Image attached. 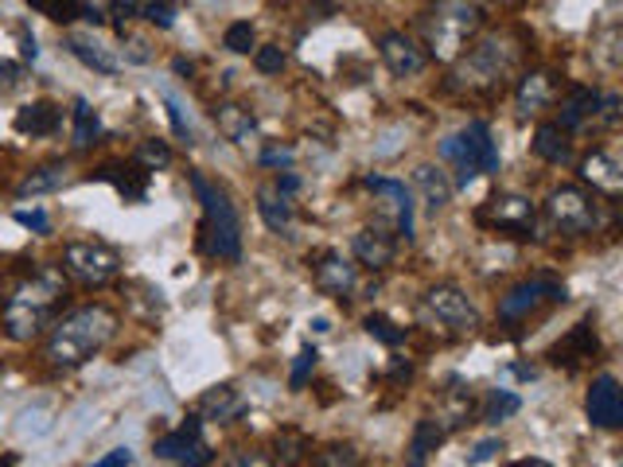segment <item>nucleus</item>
Listing matches in <instances>:
<instances>
[{
    "instance_id": "f257e3e1",
    "label": "nucleus",
    "mask_w": 623,
    "mask_h": 467,
    "mask_svg": "<svg viewBox=\"0 0 623 467\" xmlns=\"http://www.w3.org/2000/svg\"><path fill=\"white\" fill-rule=\"evenodd\" d=\"M67 301V276L55 265H40L4 296L0 324L12 343H32L55 324V312Z\"/></svg>"
},
{
    "instance_id": "f03ea898",
    "label": "nucleus",
    "mask_w": 623,
    "mask_h": 467,
    "mask_svg": "<svg viewBox=\"0 0 623 467\" xmlns=\"http://www.w3.org/2000/svg\"><path fill=\"white\" fill-rule=\"evenodd\" d=\"M113 335H118V312L106 308V304H83V308L67 312L51 324L43 359L55 370H78L94 355H101Z\"/></svg>"
},
{
    "instance_id": "7ed1b4c3",
    "label": "nucleus",
    "mask_w": 623,
    "mask_h": 467,
    "mask_svg": "<svg viewBox=\"0 0 623 467\" xmlns=\"http://www.w3.org/2000/svg\"><path fill=\"white\" fill-rule=\"evenodd\" d=\"M514 67H518V47L511 43V35H503V32L483 35L476 47H468V55L456 58L448 90L495 94V90H503V83L511 78Z\"/></svg>"
},
{
    "instance_id": "20e7f679",
    "label": "nucleus",
    "mask_w": 623,
    "mask_h": 467,
    "mask_svg": "<svg viewBox=\"0 0 623 467\" xmlns=\"http://www.w3.org/2000/svg\"><path fill=\"white\" fill-rule=\"evenodd\" d=\"M483 24V9L476 0H437L422 17L425 47L440 58V63H456Z\"/></svg>"
},
{
    "instance_id": "39448f33",
    "label": "nucleus",
    "mask_w": 623,
    "mask_h": 467,
    "mask_svg": "<svg viewBox=\"0 0 623 467\" xmlns=\"http://www.w3.org/2000/svg\"><path fill=\"white\" fill-rule=\"evenodd\" d=\"M192 187L203 203V250L219 261L242 258V222L222 187H215L203 172H192Z\"/></svg>"
},
{
    "instance_id": "423d86ee",
    "label": "nucleus",
    "mask_w": 623,
    "mask_h": 467,
    "mask_svg": "<svg viewBox=\"0 0 623 467\" xmlns=\"http://www.w3.org/2000/svg\"><path fill=\"white\" fill-rule=\"evenodd\" d=\"M440 156L456 167V187H468L476 175H495L499 172V144L491 137L488 121H472L460 133L440 141Z\"/></svg>"
},
{
    "instance_id": "0eeeda50",
    "label": "nucleus",
    "mask_w": 623,
    "mask_h": 467,
    "mask_svg": "<svg viewBox=\"0 0 623 467\" xmlns=\"http://www.w3.org/2000/svg\"><path fill=\"white\" fill-rule=\"evenodd\" d=\"M546 218L557 234H569V238H584L600 226V199L589 195L577 184H561L549 192L546 199Z\"/></svg>"
},
{
    "instance_id": "6e6552de",
    "label": "nucleus",
    "mask_w": 623,
    "mask_h": 467,
    "mask_svg": "<svg viewBox=\"0 0 623 467\" xmlns=\"http://www.w3.org/2000/svg\"><path fill=\"white\" fill-rule=\"evenodd\" d=\"M63 269L86 289H101L121 273V253L106 242H67L63 250Z\"/></svg>"
},
{
    "instance_id": "1a4fd4ad",
    "label": "nucleus",
    "mask_w": 623,
    "mask_h": 467,
    "mask_svg": "<svg viewBox=\"0 0 623 467\" xmlns=\"http://www.w3.org/2000/svg\"><path fill=\"white\" fill-rule=\"evenodd\" d=\"M476 218L495 234H514V238H534L538 234V210L526 195H491Z\"/></svg>"
},
{
    "instance_id": "9d476101",
    "label": "nucleus",
    "mask_w": 623,
    "mask_h": 467,
    "mask_svg": "<svg viewBox=\"0 0 623 467\" xmlns=\"http://www.w3.org/2000/svg\"><path fill=\"white\" fill-rule=\"evenodd\" d=\"M425 312L456 335H472L480 327V312L456 284H437V289L425 292Z\"/></svg>"
},
{
    "instance_id": "9b49d317",
    "label": "nucleus",
    "mask_w": 623,
    "mask_h": 467,
    "mask_svg": "<svg viewBox=\"0 0 623 467\" xmlns=\"http://www.w3.org/2000/svg\"><path fill=\"white\" fill-rule=\"evenodd\" d=\"M557 301H565V284L554 281V276H534V281L514 284L503 301H499V319L514 324V319H526L531 312H538L542 304H557Z\"/></svg>"
},
{
    "instance_id": "f8f14e48",
    "label": "nucleus",
    "mask_w": 623,
    "mask_h": 467,
    "mask_svg": "<svg viewBox=\"0 0 623 467\" xmlns=\"http://www.w3.org/2000/svg\"><path fill=\"white\" fill-rule=\"evenodd\" d=\"M379 55H382V63L390 67V75H397V78H413V75H422V70L429 67L425 47L405 32H382Z\"/></svg>"
},
{
    "instance_id": "ddd939ff",
    "label": "nucleus",
    "mask_w": 623,
    "mask_h": 467,
    "mask_svg": "<svg viewBox=\"0 0 623 467\" xmlns=\"http://www.w3.org/2000/svg\"><path fill=\"white\" fill-rule=\"evenodd\" d=\"M203 425L199 417H187V425H179L176 433L161 436V441L152 444V452L161 459H179L184 467H203L207 459H211V452H207V444L199 441Z\"/></svg>"
},
{
    "instance_id": "4468645a",
    "label": "nucleus",
    "mask_w": 623,
    "mask_h": 467,
    "mask_svg": "<svg viewBox=\"0 0 623 467\" xmlns=\"http://www.w3.org/2000/svg\"><path fill=\"white\" fill-rule=\"evenodd\" d=\"M584 413L597 428H620L623 425V390L612 374H600L589 385V398H584Z\"/></svg>"
},
{
    "instance_id": "2eb2a0df",
    "label": "nucleus",
    "mask_w": 623,
    "mask_h": 467,
    "mask_svg": "<svg viewBox=\"0 0 623 467\" xmlns=\"http://www.w3.org/2000/svg\"><path fill=\"white\" fill-rule=\"evenodd\" d=\"M312 276H316V289L336 296V301H347L354 292V284H359L354 265L347 258H339V253H324V258L316 261V269H312Z\"/></svg>"
},
{
    "instance_id": "dca6fc26",
    "label": "nucleus",
    "mask_w": 623,
    "mask_h": 467,
    "mask_svg": "<svg viewBox=\"0 0 623 467\" xmlns=\"http://www.w3.org/2000/svg\"><path fill=\"white\" fill-rule=\"evenodd\" d=\"M557 94V75L554 70H526L514 86V101H518V113L523 117H534L554 101Z\"/></svg>"
},
{
    "instance_id": "f3484780",
    "label": "nucleus",
    "mask_w": 623,
    "mask_h": 467,
    "mask_svg": "<svg viewBox=\"0 0 623 467\" xmlns=\"http://www.w3.org/2000/svg\"><path fill=\"white\" fill-rule=\"evenodd\" d=\"M592 355H600L597 327H592L589 319H581L573 332L565 335V339L557 343L554 350H549V362H557V367H581V362L592 359Z\"/></svg>"
},
{
    "instance_id": "a211bd4d",
    "label": "nucleus",
    "mask_w": 623,
    "mask_h": 467,
    "mask_svg": "<svg viewBox=\"0 0 623 467\" xmlns=\"http://www.w3.org/2000/svg\"><path fill=\"white\" fill-rule=\"evenodd\" d=\"M600 98H604V94L592 90V86H569V94L561 98V121H557V126H561L565 133H573V129L597 121Z\"/></svg>"
},
{
    "instance_id": "6ab92c4d",
    "label": "nucleus",
    "mask_w": 623,
    "mask_h": 467,
    "mask_svg": "<svg viewBox=\"0 0 623 467\" xmlns=\"http://www.w3.org/2000/svg\"><path fill=\"white\" fill-rule=\"evenodd\" d=\"M367 187H371L374 195H382V199H390V207H394V222H397V234H402L405 242H413V192L402 184V180H382V175H371L367 180Z\"/></svg>"
},
{
    "instance_id": "aec40b11",
    "label": "nucleus",
    "mask_w": 623,
    "mask_h": 467,
    "mask_svg": "<svg viewBox=\"0 0 623 467\" xmlns=\"http://www.w3.org/2000/svg\"><path fill=\"white\" fill-rule=\"evenodd\" d=\"M149 175L152 172H144L141 164H106V167H98L90 180L113 184L125 203H144V195H149Z\"/></svg>"
},
{
    "instance_id": "412c9836",
    "label": "nucleus",
    "mask_w": 623,
    "mask_h": 467,
    "mask_svg": "<svg viewBox=\"0 0 623 467\" xmlns=\"http://www.w3.org/2000/svg\"><path fill=\"white\" fill-rule=\"evenodd\" d=\"M20 137H51L59 133L63 126V109L55 101H32V106H20L17 117H12Z\"/></svg>"
},
{
    "instance_id": "4be33fe9",
    "label": "nucleus",
    "mask_w": 623,
    "mask_h": 467,
    "mask_svg": "<svg viewBox=\"0 0 623 467\" xmlns=\"http://www.w3.org/2000/svg\"><path fill=\"white\" fill-rule=\"evenodd\" d=\"M351 253L359 265L379 273V269H386L390 261H394V238H390L386 230H371V226H367V230H359L351 238Z\"/></svg>"
},
{
    "instance_id": "5701e85b",
    "label": "nucleus",
    "mask_w": 623,
    "mask_h": 467,
    "mask_svg": "<svg viewBox=\"0 0 623 467\" xmlns=\"http://www.w3.org/2000/svg\"><path fill=\"white\" fill-rule=\"evenodd\" d=\"M581 175L592 187H600V192H608V195L623 192V164L604 149H592L589 156L581 160Z\"/></svg>"
},
{
    "instance_id": "b1692460",
    "label": "nucleus",
    "mask_w": 623,
    "mask_h": 467,
    "mask_svg": "<svg viewBox=\"0 0 623 467\" xmlns=\"http://www.w3.org/2000/svg\"><path fill=\"white\" fill-rule=\"evenodd\" d=\"M242 413H245V401L234 385H215V390H207L199 398V421H219V425H227V421H238Z\"/></svg>"
},
{
    "instance_id": "393cba45",
    "label": "nucleus",
    "mask_w": 623,
    "mask_h": 467,
    "mask_svg": "<svg viewBox=\"0 0 623 467\" xmlns=\"http://www.w3.org/2000/svg\"><path fill=\"white\" fill-rule=\"evenodd\" d=\"M67 51L78 58V63H86V67L98 70V75H106V78L118 75V70H121L118 55H113L106 43L94 40V35H67Z\"/></svg>"
},
{
    "instance_id": "a878e982",
    "label": "nucleus",
    "mask_w": 623,
    "mask_h": 467,
    "mask_svg": "<svg viewBox=\"0 0 623 467\" xmlns=\"http://www.w3.org/2000/svg\"><path fill=\"white\" fill-rule=\"evenodd\" d=\"M476 413H480V405H476L472 385H456V390L445 393V405H440L437 421H440V428H445V433H456V428L472 425Z\"/></svg>"
},
{
    "instance_id": "bb28decb",
    "label": "nucleus",
    "mask_w": 623,
    "mask_h": 467,
    "mask_svg": "<svg viewBox=\"0 0 623 467\" xmlns=\"http://www.w3.org/2000/svg\"><path fill=\"white\" fill-rule=\"evenodd\" d=\"M413 180H417V192H422L425 207L437 215V210H445L448 203H452V180L445 175V167L437 164H422L417 172H413Z\"/></svg>"
},
{
    "instance_id": "cd10ccee",
    "label": "nucleus",
    "mask_w": 623,
    "mask_h": 467,
    "mask_svg": "<svg viewBox=\"0 0 623 467\" xmlns=\"http://www.w3.org/2000/svg\"><path fill=\"white\" fill-rule=\"evenodd\" d=\"M445 428H440L437 417H422L417 428H413V441H409V452H405V467H425L429 464L433 452L445 444Z\"/></svg>"
},
{
    "instance_id": "c85d7f7f",
    "label": "nucleus",
    "mask_w": 623,
    "mask_h": 467,
    "mask_svg": "<svg viewBox=\"0 0 623 467\" xmlns=\"http://www.w3.org/2000/svg\"><path fill=\"white\" fill-rule=\"evenodd\" d=\"M70 167L63 164V160H51V164H40V167H32V172L24 175L17 184V195L20 199H28V195H47V192H59L63 184L70 180Z\"/></svg>"
},
{
    "instance_id": "c756f323",
    "label": "nucleus",
    "mask_w": 623,
    "mask_h": 467,
    "mask_svg": "<svg viewBox=\"0 0 623 467\" xmlns=\"http://www.w3.org/2000/svg\"><path fill=\"white\" fill-rule=\"evenodd\" d=\"M258 215H262V222L270 226L273 234H288V226H293V203L273 184H265L258 187Z\"/></svg>"
},
{
    "instance_id": "7c9ffc66",
    "label": "nucleus",
    "mask_w": 623,
    "mask_h": 467,
    "mask_svg": "<svg viewBox=\"0 0 623 467\" xmlns=\"http://www.w3.org/2000/svg\"><path fill=\"white\" fill-rule=\"evenodd\" d=\"M215 121H219V133L227 137V141H234V144H245L253 133H258V121H253V113L245 106H234V101H222V106L215 109Z\"/></svg>"
},
{
    "instance_id": "2f4dec72",
    "label": "nucleus",
    "mask_w": 623,
    "mask_h": 467,
    "mask_svg": "<svg viewBox=\"0 0 623 467\" xmlns=\"http://www.w3.org/2000/svg\"><path fill=\"white\" fill-rule=\"evenodd\" d=\"M534 152L546 164H569L573 160V141H569V133L557 121H549V126H538V133H534Z\"/></svg>"
},
{
    "instance_id": "473e14b6",
    "label": "nucleus",
    "mask_w": 623,
    "mask_h": 467,
    "mask_svg": "<svg viewBox=\"0 0 623 467\" xmlns=\"http://www.w3.org/2000/svg\"><path fill=\"white\" fill-rule=\"evenodd\" d=\"M101 133V121H98V109L90 106L86 98L75 101V149H90Z\"/></svg>"
},
{
    "instance_id": "72a5a7b5",
    "label": "nucleus",
    "mask_w": 623,
    "mask_h": 467,
    "mask_svg": "<svg viewBox=\"0 0 623 467\" xmlns=\"http://www.w3.org/2000/svg\"><path fill=\"white\" fill-rule=\"evenodd\" d=\"M523 409V398L518 393H511V390H495L488 398V405L480 409V421H488V425H499V421H506V417H514Z\"/></svg>"
},
{
    "instance_id": "f704fd0d",
    "label": "nucleus",
    "mask_w": 623,
    "mask_h": 467,
    "mask_svg": "<svg viewBox=\"0 0 623 467\" xmlns=\"http://www.w3.org/2000/svg\"><path fill=\"white\" fill-rule=\"evenodd\" d=\"M133 164H141L144 172H161V167H168V164H172V149L161 141V137H149V141L136 144Z\"/></svg>"
},
{
    "instance_id": "c9c22d12",
    "label": "nucleus",
    "mask_w": 623,
    "mask_h": 467,
    "mask_svg": "<svg viewBox=\"0 0 623 467\" xmlns=\"http://www.w3.org/2000/svg\"><path fill=\"white\" fill-rule=\"evenodd\" d=\"M28 9L55 20V24H70L83 17V0H28Z\"/></svg>"
},
{
    "instance_id": "e433bc0d",
    "label": "nucleus",
    "mask_w": 623,
    "mask_h": 467,
    "mask_svg": "<svg viewBox=\"0 0 623 467\" xmlns=\"http://www.w3.org/2000/svg\"><path fill=\"white\" fill-rule=\"evenodd\" d=\"M362 327H367V335L379 343H386V347H402L405 343V327H397L394 319L379 316V312H371V316L362 319Z\"/></svg>"
},
{
    "instance_id": "4c0bfd02",
    "label": "nucleus",
    "mask_w": 623,
    "mask_h": 467,
    "mask_svg": "<svg viewBox=\"0 0 623 467\" xmlns=\"http://www.w3.org/2000/svg\"><path fill=\"white\" fill-rule=\"evenodd\" d=\"M285 63H288V55L277 47V43L253 51V67L262 70V75H281V70H285Z\"/></svg>"
},
{
    "instance_id": "58836bf2",
    "label": "nucleus",
    "mask_w": 623,
    "mask_h": 467,
    "mask_svg": "<svg viewBox=\"0 0 623 467\" xmlns=\"http://www.w3.org/2000/svg\"><path fill=\"white\" fill-rule=\"evenodd\" d=\"M222 43H227V51H234V55H250L253 24H250V20H238V24H230L227 35H222Z\"/></svg>"
},
{
    "instance_id": "ea45409f",
    "label": "nucleus",
    "mask_w": 623,
    "mask_h": 467,
    "mask_svg": "<svg viewBox=\"0 0 623 467\" xmlns=\"http://www.w3.org/2000/svg\"><path fill=\"white\" fill-rule=\"evenodd\" d=\"M316 359H320V350H316V347H304L300 355H296L293 378H288V385H293V390H300V385L308 382V374L316 370Z\"/></svg>"
},
{
    "instance_id": "a19ab883",
    "label": "nucleus",
    "mask_w": 623,
    "mask_h": 467,
    "mask_svg": "<svg viewBox=\"0 0 623 467\" xmlns=\"http://www.w3.org/2000/svg\"><path fill=\"white\" fill-rule=\"evenodd\" d=\"M304 452H308V441H304V436H296V433H281L277 436V459H281V464H296Z\"/></svg>"
},
{
    "instance_id": "79ce46f5",
    "label": "nucleus",
    "mask_w": 623,
    "mask_h": 467,
    "mask_svg": "<svg viewBox=\"0 0 623 467\" xmlns=\"http://www.w3.org/2000/svg\"><path fill=\"white\" fill-rule=\"evenodd\" d=\"M316 459H320V467H354V464H359V456H354L351 444H336V448L320 452Z\"/></svg>"
},
{
    "instance_id": "37998d69",
    "label": "nucleus",
    "mask_w": 623,
    "mask_h": 467,
    "mask_svg": "<svg viewBox=\"0 0 623 467\" xmlns=\"http://www.w3.org/2000/svg\"><path fill=\"white\" fill-rule=\"evenodd\" d=\"M222 467H273V456H265V452L258 448H242V452H230Z\"/></svg>"
},
{
    "instance_id": "c03bdc74",
    "label": "nucleus",
    "mask_w": 623,
    "mask_h": 467,
    "mask_svg": "<svg viewBox=\"0 0 623 467\" xmlns=\"http://www.w3.org/2000/svg\"><path fill=\"white\" fill-rule=\"evenodd\" d=\"M141 12H144L141 0H113V4H110V17L118 20V32H121V35H125V24H129V20H136Z\"/></svg>"
},
{
    "instance_id": "a18cd8bd",
    "label": "nucleus",
    "mask_w": 623,
    "mask_h": 467,
    "mask_svg": "<svg viewBox=\"0 0 623 467\" xmlns=\"http://www.w3.org/2000/svg\"><path fill=\"white\" fill-rule=\"evenodd\" d=\"M149 24H156V28H172L176 24V9L172 4H144V12H141Z\"/></svg>"
},
{
    "instance_id": "49530a36",
    "label": "nucleus",
    "mask_w": 623,
    "mask_h": 467,
    "mask_svg": "<svg viewBox=\"0 0 623 467\" xmlns=\"http://www.w3.org/2000/svg\"><path fill=\"white\" fill-rule=\"evenodd\" d=\"M17 218L20 226H28V230H35V234H47L51 230V218L43 215V210H17Z\"/></svg>"
},
{
    "instance_id": "de8ad7c7",
    "label": "nucleus",
    "mask_w": 623,
    "mask_h": 467,
    "mask_svg": "<svg viewBox=\"0 0 623 467\" xmlns=\"http://www.w3.org/2000/svg\"><path fill=\"white\" fill-rule=\"evenodd\" d=\"M600 55H604V63L608 67H615L620 63V28H608V35H604V43H600Z\"/></svg>"
},
{
    "instance_id": "09e8293b",
    "label": "nucleus",
    "mask_w": 623,
    "mask_h": 467,
    "mask_svg": "<svg viewBox=\"0 0 623 467\" xmlns=\"http://www.w3.org/2000/svg\"><path fill=\"white\" fill-rule=\"evenodd\" d=\"M164 106H168V117H172V129H176V137H179V141L192 144V129H187L184 113H179V101L176 98H164Z\"/></svg>"
},
{
    "instance_id": "8fccbe9b",
    "label": "nucleus",
    "mask_w": 623,
    "mask_h": 467,
    "mask_svg": "<svg viewBox=\"0 0 623 467\" xmlns=\"http://www.w3.org/2000/svg\"><path fill=\"white\" fill-rule=\"evenodd\" d=\"M133 464V452L129 448H113V452H106V456L98 459V464H90V467H129Z\"/></svg>"
},
{
    "instance_id": "3c124183",
    "label": "nucleus",
    "mask_w": 623,
    "mask_h": 467,
    "mask_svg": "<svg viewBox=\"0 0 623 467\" xmlns=\"http://www.w3.org/2000/svg\"><path fill=\"white\" fill-rule=\"evenodd\" d=\"M262 164L265 167H288V164H293V149H265Z\"/></svg>"
},
{
    "instance_id": "603ef678",
    "label": "nucleus",
    "mask_w": 623,
    "mask_h": 467,
    "mask_svg": "<svg viewBox=\"0 0 623 467\" xmlns=\"http://www.w3.org/2000/svg\"><path fill=\"white\" fill-rule=\"evenodd\" d=\"M17 83H20V67H12V63L0 58V90H12Z\"/></svg>"
},
{
    "instance_id": "864d4df0",
    "label": "nucleus",
    "mask_w": 623,
    "mask_h": 467,
    "mask_svg": "<svg viewBox=\"0 0 623 467\" xmlns=\"http://www.w3.org/2000/svg\"><path fill=\"white\" fill-rule=\"evenodd\" d=\"M499 452V441H483L480 448L472 452V456H468V464H483V459H491Z\"/></svg>"
},
{
    "instance_id": "5fc2aeb1",
    "label": "nucleus",
    "mask_w": 623,
    "mask_h": 467,
    "mask_svg": "<svg viewBox=\"0 0 623 467\" xmlns=\"http://www.w3.org/2000/svg\"><path fill=\"white\" fill-rule=\"evenodd\" d=\"M273 187H277L281 195H293L296 187H300V180H296L293 172H285V175H277V184H273Z\"/></svg>"
},
{
    "instance_id": "6e6d98bb",
    "label": "nucleus",
    "mask_w": 623,
    "mask_h": 467,
    "mask_svg": "<svg viewBox=\"0 0 623 467\" xmlns=\"http://www.w3.org/2000/svg\"><path fill=\"white\" fill-rule=\"evenodd\" d=\"M20 51H24V58H35V55H40V47H35V35L20 32Z\"/></svg>"
},
{
    "instance_id": "4d7b16f0",
    "label": "nucleus",
    "mask_w": 623,
    "mask_h": 467,
    "mask_svg": "<svg viewBox=\"0 0 623 467\" xmlns=\"http://www.w3.org/2000/svg\"><path fill=\"white\" fill-rule=\"evenodd\" d=\"M409 374H413V367H409V362H402V359H397L394 370H390V378H394V382H409Z\"/></svg>"
},
{
    "instance_id": "13d9d810",
    "label": "nucleus",
    "mask_w": 623,
    "mask_h": 467,
    "mask_svg": "<svg viewBox=\"0 0 623 467\" xmlns=\"http://www.w3.org/2000/svg\"><path fill=\"white\" fill-rule=\"evenodd\" d=\"M511 467H554V464H546V459H514Z\"/></svg>"
},
{
    "instance_id": "bf43d9fd",
    "label": "nucleus",
    "mask_w": 623,
    "mask_h": 467,
    "mask_svg": "<svg viewBox=\"0 0 623 467\" xmlns=\"http://www.w3.org/2000/svg\"><path fill=\"white\" fill-rule=\"evenodd\" d=\"M172 67H176V75H187V78H192V63H187V58H176Z\"/></svg>"
},
{
    "instance_id": "052dcab7",
    "label": "nucleus",
    "mask_w": 623,
    "mask_h": 467,
    "mask_svg": "<svg viewBox=\"0 0 623 467\" xmlns=\"http://www.w3.org/2000/svg\"><path fill=\"white\" fill-rule=\"evenodd\" d=\"M0 467H17V452H9V456L0 459Z\"/></svg>"
},
{
    "instance_id": "680f3d73",
    "label": "nucleus",
    "mask_w": 623,
    "mask_h": 467,
    "mask_svg": "<svg viewBox=\"0 0 623 467\" xmlns=\"http://www.w3.org/2000/svg\"><path fill=\"white\" fill-rule=\"evenodd\" d=\"M149 4H176V0H149Z\"/></svg>"
},
{
    "instance_id": "e2e57ef3",
    "label": "nucleus",
    "mask_w": 623,
    "mask_h": 467,
    "mask_svg": "<svg viewBox=\"0 0 623 467\" xmlns=\"http://www.w3.org/2000/svg\"><path fill=\"white\" fill-rule=\"evenodd\" d=\"M491 4H518V0H491Z\"/></svg>"
}]
</instances>
